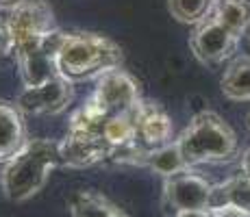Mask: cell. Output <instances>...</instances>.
<instances>
[{
  "instance_id": "6da1fadb",
  "label": "cell",
  "mask_w": 250,
  "mask_h": 217,
  "mask_svg": "<svg viewBox=\"0 0 250 217\" xmlns=\"http://www.w3.org/2000/svg\"><path fill=\"white\" fill-rule=\"evenodd\" d=\"M57 165H61L59 143L50 139H28L16 157L4 163L0 176L4 196L13 202H24L37 196Z\"/></svg>"
},
{
  "instance_id": "7a4b0ae2",
  "label": "cell",
  "mask_w": 250,
  "mask_h": 217,
  "mask_svg": "<svg viewBox=\"0 0 250 217\" xmlns=\"http://www.w3.org/2000/svg\"><path fill=\"white\" fill-rule=\"evenodd\" d=\"M122 48L98 33H65L59 48V74L72 83L89 76H100L122 65Z\"/></svg>"
},
{
  "instance_id": "3957f363",
  "label": "cell",
  "mask_w": 250,
  "mask_h": 217,
  "mask_svg": "<svg viewBox=\"0 0 250 217\" xmlns=\"http://www.w3.org/2000/svg\"><path fill=\"white\" fill-rule=\"evenodd\" d=\"M187 167L200 163H227L237 154V135L213 111L198 113L176 139Z\"/></svg>"
},
{
  "instance_id": "277c9868",
  "label": "cell",
  "mask_w": 250,
  "mask_h": 217,
  "mask_svg": "<svg viewBox=\"0 0 250 217\" xmlns=\"http://www.w3.org/2000/svg\"><path fill=\"white\" fill-rule=\"evenodd\" d=\"M63 39L65 33L61 28H55V31L44 33L40 37H33L28 41L18 43L13 55H16L24 87H35L61 76L59 65H57V57H59V48Z\"/></svg>"
},
{
  "instance_id": "5b68a950",
  "label": "cell",
  "mask_w": 250,
  "mask_h": 217,
  "mask_svg": "<svg viewBox=\"0 0 250 217\" xmlns=\"http://www.w3.org/2000/svg\"><path fill=\"white\" fill-rule=\"evenodd\" d=\"M213 185L191 167L172 174L163 182V204L176 213L183 211H207L211 209Z\"/></svg>"
},
{
  "instance_id": "8992f818",
  "label": "cell",
  "mask_w": 250,
  "mask_h": 217,
  "mask_svg": "<svg viewBox=\"0 0 250 217\" xmlns=\"http://www.w3.org/2000/svg\"><path fill=\"white\" fill-rule=\"evenodd\" d=\"M91 98L107 115H118L135 109L142 102V91H139V83L128 72L115 67L98 76Z\"/></svg>"
},
{
  "instance_id": "52a82bcc",
  "label": "cell",
  "mask_w": 250,
  "mask_h": 217,
  "mask_svg": "<svg viewBox=\"0 0 250 217\" xmlns=\"http://www.w3.org/2000/svg\"><path fill=\"white\" fill-rule=\"evenodd\" d=\"M239 37L220 24L213 16H207L203 22L196 24V31L189 37L191 52L205 65H218L233 57L237 50Z\"/></svg>"
},
{
  "instance_id": "ba28073f",
  "label": "cell",
  "mask_w": 250,
  "mask_h": 217,
  "mask_svg": "<svg viewBox=\"0 0 250 217\" xmlns=\"http://www.w3.org/2000/svg\"><path fill=\"white\" fill-rule=\"evenodd\" d=\"M74 98V83L65 76H57L42 85L24 87L16 100V107L24 115H57Z\"/></svg>"
},
{
  "instance_id": "9c48e42d",
  "label": "cell",
  "mask_w": 250,
  "mask_h": 217,
  "mask_svg": "<svg viewBox=\"0 0 250 217\" xmlns=\"http://www.w3.org/2000/svg\"><path fill=\"white\" fill-rule=\"evenodd\" d=\"M133 115H135V143L139 152H152L172 143L174 126L159 102L142 98Z\"/></svg>"
},
{
  "instance_id": "30bf717a",
  "label": "cell",
  "mask_w": 250,
  "mask_h": 217,
  "mask_svg": "<svg viewBox=\"0 0 250 217\" xmlns=\"http://www.w3.org/2000/svg\"><path fill=\"white\" fill-rule=\"evenodd\" d=\"M9 35L13 39V48L22 41H28L33 37H40L44 33H50L57 28L55 13L46 0H24L16 9L9 11L7 18Z\"/></svg>"
},
{
  "instance_id": "8fae6325",
  "label": "cell",
  "mask_w": 250,
  "mask_h": 217,
  "mask_svg": "<svg viewBox=\"0 0 250 217\" xmlns=\"http://www.w3.org/2000/svg\"><path fill=\"white\" fill-rule=\"evenodd\" d=\"M61 165L68 167H89L111 158V148L107 146L100 133H81L68 130L65 139L59 143Z\"/></svg>"
},
{
  "instance_id": "7c38bea8",
  "label": "cell",
  "mask_w": 250,
  "mask_h": 217,
  "mask_svg": "<svg viewBox=\"0 0 250 217\" xmlns=\"http://www.w3.org/2000/svg\"><path fill=\"white\" fill-rule=\"evenodd\" d=\"M22 115L16 104L0 102V163L16 157V152L28 141Z\"/></svg>"
},
{
  "instance_id": "4fadbf2b",
  "label": "cell",
  "mask_w": 250,
  "mask_h": 217,
  "mask_svg": "<svg viewBox=\"0 0 250 217\" xmlns=\"http://www.w3.org/2000/svg\"><path fill=\"white\" fill-rule=\"evenodd\" d=\"M215 206H233L244 213H250V176L248 174H235L229 180L213 185L211 196V209Z\"/></svg>"
},
{
  "instance_id": "5bb4252c",
  "label": "cell",
  "mask_w": 250,
  "mask_h": 217,
  "mask_svg": "<svg viewBox=\"0 0 250 217\" xmlns=\"http://www.w3.org/2000/svg\"><path fill=\"white\" fill-rule=\"evenodd\" d=\"M131 165L148 167V170H152V172H157V174H161V176L167 178V176H172V174L185 170L187 163L181 154L179 143L172 141V143H167V146L159 148V150L137 154V157L131 161Z\"/></svg>"
},
{
  "instance_id": "9a60e30c",
  "label": "cell",
  "mask_w": 250,
  "mask_h": 217,
  "mask_svg": "<svg viewBox=\"0 0 250 217\" xmlns=\"http://www.w3.org/2000/svg\"><path fill=\"white\" fill-rule=\"evenodd\" d=\"M70 213L72 217H128L98 191H79L70 202Z\"/></svg>"
},
{
  "instance_id": "2e32d148",
  "label": "cell",
  "mask_w": 250,
  "mask_h": 217,
  "mask_svg": "<svg viewBox=\"0 0 250 217\" xmlns=\"http://www.w3.org/2000/svg\"><path fill=\"white\" fill-rule=\"evenodd\" d=\"M209 16L233 31L237 37L250 28V2L248 0H215Z\"/></svg>"
},
{
  "instance_id": "e0dca14e",
  "label": "cell",
  "mask_w": 250,
  "mask_h": 217,
  "mask_svg": "<svg viewBox=\"0 0 250 217\" xmlns=\"http://www.w3.org/2000/svg\"><path fill=\"white\" fill-rule=\"evenodd\" d=\"M220 87L229 100H250V57H237L227 67Z\"/></svg>"
},
{
  "instance_id": "ac0fdd59",
  "label": "cell",
  "mask_w": 250,
  "mask_h": 217,
  "mask_svg": "<svg viewBox=\"0 0 250 217\" xmlns=\"http://www.w3.org/2000/svg\"><path fill=\"white\" fill-rule=\"evenodd\" d=\"M215 0H167V9L179 22L198 24L211 13Z\"/></svg>"
},
{
  "instance_id": "d6986e66",
  "label": "cell",
  "mask_w": 250,
  "mask_h": 217,
  "mask_svg": "<svg viewBox=\"0 0 250 217\" xmlns=\"http://www.w3.org/2000/svg\"><path fill=\"white\" fill-rule=\"evenodd\" d=\"M13 39H11V35H9V28H7V24H2L0 22V61L2 59H7L9 55H13Z\"/></svg>"
},
{
  "instance_id": "ffe728a7",
  "label": "cell",
  "mask_w": 250,
  "mask_h": 217,
  "mask_svg": "<svg viewBox=\"0 0 250 217\" xmlns=\"http://www.w3.org/2000/svg\"><path fill=\"white\" fill-rule=\"evenodd\" d=\"M211 217H250V213H244L239 209H233V206H215V209H209Z\"/></svg>"
},
{
  "instance_id": "44dd1931",
  "label": "cell",
  "mask_w": 250,
  "mask_h": 217,
  "mask_svg": "<svg viewBox=\"0 0 250 217\" xmlns=\"http://www.w3.org/2000/svg\"><path fill=\"white\" fill-rule=\"evenodd\" d=\"M174 217H211L209 209L207 211H183V213H176Z\"/></svg>"
},
{
  "instance_id": "7402d4cb",
  "label": "cell",
  "mask_w": 250,
  "mask_h": 217,
  "mask_svg": "<svg viewBox=\"0 0 250 217\" xmlns=\"http://www.w3.org/2000/svg\"><path fill=\"white\" fill-rule=\"evenodd\" d=\"M242 172L250 176V148L244 152V157H242Z\"/></svg>"
},
{
  "instance_id": "603a6c76",
  "label": "cell",
  "mask_w": 250,
  "mask_h": 217,
  "mask_svg": "<svg viewBox=\"0 0 250 217\" xmlns=\"http://www.w3.org/2000/svg\"><path fill=\"white\" fill-rule=\"evenodd\" d=\"M20 2H24V0H0V9H7V11H11V9H16Z\"/></svg>"
}]
</instances>
